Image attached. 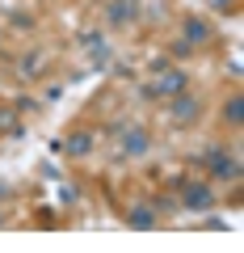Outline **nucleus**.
Returning <instances> with one entry per match:
<instances>
[{"label": "nucleus", "instance_id": "4", "mask_svg": "<svg viewBox=\"0 0 244 253\" xmlns=\"http://www.w3.org/2000/svg\"><path fill=\"white\" fill-rule=\"evenodd\" d=\"M147 144H152V139H147L143 126H127V131H118V152H122V156H143Z\"/></svg>", "mask_w": 244, "mask_h": 253}, {"label": "nucleus", "instance_id": "1", "mask_svg": "<svg viewBox=\"0 0 244 253\" xmlns=\"http://www.w3.org/2000/svg\"><path fill=\"white\" fill-rule=\"evenodd\" d=\"M202 165H210V177L215 181H240V156H232L223 144H210L207 152H202Z\"/></svg>", "mask_w": 244, "mask_h": 253}, {"label": "nucleus", "instance_id": "12", "mask_svg": "<svg viewBox=\"0 0 244 253\" xmlns=\"http://www.w3.org/2000/svg\"><path fill=\"white\" fill-rule=\"evenodd\" d=\"M0 126H4V131L13 126V114H9V110H0Z\"/></svg>", "mask_w": 244, "mask_h": 253}, {"label": "nucleus", "instance_id": "2", "mask_svg": "<svg viewBox=\"0 0 244 253\" xmlns=\"http://www.w3.org/2000/svg\"><path fill=\"white\" fill-rule=\"evenodd\" d=\"M181 207L185 211H210L215 207V190L207 181H185L181 186Z\"/></svg>", "mask_w": 244, "mask_h": 253}, {"label": "nucleus", "instance_id": "9", "mask_svg": "<svg viewBox=\"0 0 244 253\" xmlns=\"http://www.w3.org/2000/svg\"><path fill=\"white\" fill-rule=\"evenodd\" d=\"M207 38H210V30L202 26L198 17H190V21H185V42H190V46H194V42H207Z\"/></svg>", "mask_w": 244, "mask_h": 253}, {"label": "nucleus", "instance_id": "11", "mask_svg": "<svg viewBox=\"0 0 244 253\" xmlns=\"http://www.w3.org/2000/svg\"><path fill=\"white\" fill-rule=\"evenodd\" d=\"M207 4L215 13H223V17H227V13H236V0H207Z\"/></svg>", "mask_w": 244, "mask_h": 253}, {"label": "nucleus", "instance_id": "3", "mask_svg": "<svg viewBox=\"0 0 244 253\" xmlns=\"http://www.w3.org/2000/svg\"><path fill=\"white\" fill-rule=\"evenodd\" d=\"M185 72H177V68H169V72H160L156 76V84L147 93H152V97H177V93H185Z\"/></svg>", "mask_w": 244, "mask_h": 253}, {"label": "nucleus", "instance_id": "5", "mask_svg": "<svg viewBox=\"0 0 244 253\" xmlns=\"http://www.w3.org/2000/svg\"><path fill=\"white\" fill-rule=\"evenodd\" d=\"M169 114H173V123H194L198 118V97H190V93L169 97Z\"/></svg>", "mask_w": 244, "mask_h": 253}, {"label": "nucleus", "instance_id": "8", "mask_svg": "<svg viewBox=\"0 0 244 253\" xmlns=\"http://www.w3.org/2000/svg\"><path fill=\"white\" fill-rule=\"evenodd\" d=\"M131 228H139V232H147V228L156 224V215H152V207H131Z\"/></svg>", "mask_w": 244, "mask_h": 253}, {"label": "nucleus", "instance_id": "7", "mask_svg": "<svg viewBox=\"0 0 244 253\" xmlns=\"http://www.w3.org/2000/svg\"><path fill=\"white\" fill-rule=\"evenodd\" d=\"M89 148H93V135H89V131H76V135L64 144V152L68 156H89Z\"/></svg>", "mask_w": 244, "mask_h": 253}, {"label": "nucleus", "instance_id": "6", "mask_svg": "<svg viewBox=\"0 0 244 253\" xmlns=\"http://www.w3.org/2000/svg\"><path fill=\"white\" fill-rule=\"evenodd\" d=\"M135 17H139V0H114V9H109V21L114 26H127Z\"/></svg>", "mask_w": 244, "mask_h": 253}, {"label": "nucleus", "instance_id": "10", "mask_svg": "<svg viewBox=\"0 0 244 253\" xmlns=\"http://www.w3.org/2000/svg\"><path fill=\"white\" fill-rule=\"evenodd\" d=\"M223 118H227L232 126H240V118H244V97H240V93H236V97L223 106Z\"/></svg>", "mask_w": 244, "mask_h": 253}]
</instances>
